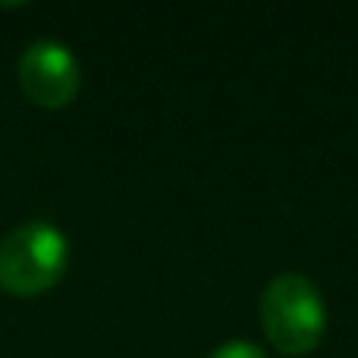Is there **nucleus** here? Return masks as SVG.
Instances as JSON below:
<instances>
[{
    "mask_svg": "<svg viewBox=\"0 0 358 358\" xmlns=\"http://www.w3.org/2000/svg\"><path fill=\"white\" fill-rule=\"evenodd\" d=\"M261 324L283 355H305L327 330V305L305 273L283 271L261 292Z\"/></svg>",
    "mask_w": 358,
    "mask_h": 358,
    "instance_id": "1",
    "label": "nucleus"
},
{
    "mask_svg": "<svg viewBox=\"0 0 358 358\" xmlns=\"http://www.w3.org/2000/svg\"><path fill=\"white\" fill-rule=\"evenodd\" d=\"M69 264V242L50 220H29L0 242V289L10 296H41L54 289Z\"/></svg>",
    "mask_w": 358,
    "mask_h": 358,
    "instance_id": "2",
    "label": "nucleus"
},
{
    "mask_svg": "<svg viewBox=\"0 0 358 358\" xmlns=\"http://www.w3.org/2000/svg\"><path fill=\"white\" fill-rule=\"evenodd\" d=\"M19 88L38 107L60 110L73 104L82 85V69L76 54L63 41L54 38H38L19 54L16 63Z\"/></svg>",
    "mask_w": 358,
    "mask_h": 358,
    "instance_id": "3",
    "label": "nucleus"
},
{
    "mask_svg": "<svg viewBox=\"0 0 358 358\" xmlns=\"http://www.w3.org/2000/svg\"><path fill=\"white\" fill-rule=\"evenodd\" d=\"M208 358H267V352L252 340H227V343H220Z\"/></svg>",
    "mask_w": 358,
    "mask_h": 358,
    "instance_id": "4",
    "label": "nucleus"
}]
</instances>
